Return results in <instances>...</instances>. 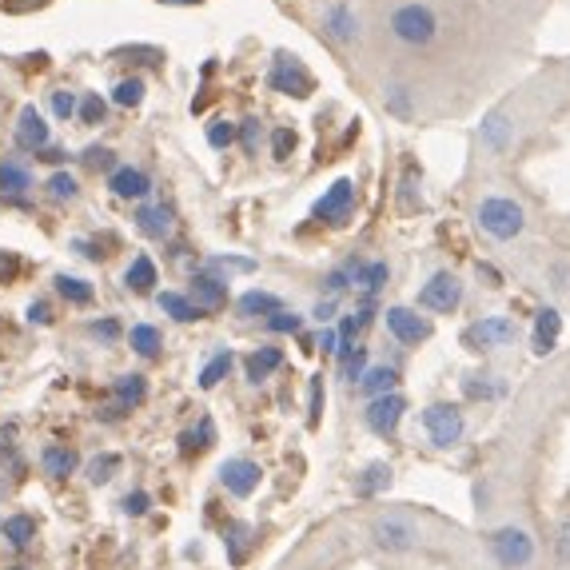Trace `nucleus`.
Segmentation results:
<instances>
[{
	"mask_svg": "<svg viewBox=\"0 0 570 570\" xmlns=\"http://www.w3.org/2000/svg\"><path fill=\"white\" fill-rule=\"evenodd\" d=\"M156 303H160V311H168V315L180 319V323L200 319V307H196L188 295H180V291H164V295H156Z\"/></svg>",
	"mask_w": 570,
	"mask_h": 570,
	"instance_id": "25",
	"label": "nucleus"
},
{
	"mask_svg": "<svg viewBox=\"0 0 570 570\" xmlns=\"http://www.w3.org/2000/svg\"><path fill=\"white\" fill-rule=\"evenodd\" d=\"M228 371H232V351H220V355L200 371V387H204V391H212Z\"/></svg>",
	"mask_w": 570,
	"mask_h": 570,
	"instance_id": "34",
	"label": "nucleus"
},
{
	"mask_svg": "<svg viewBox=\"0 0 570 570\" xmlns=\"http://www.w3.org/2000/svg\"><path fill=\"white\" fill-rule=\"evenodd\" d=\"M48 192H52L56 200H76L80 184H76V176H68V172H56V176L48 180Z\"/></svg>",
	"mask_w": 570,
	"mask_h": 570,
	"instance_id": "39",
	"label": "nucleus"
},
{
	"mask_svg": "<svg viewBox=\"0 0 570 570\" xmlns=\"http://www.w3.org/2000/svg\"><path fill=\"white\" fill-rule=\"evenodd\" d=\"M280 363H284V355H280L276 347H260V351H252V355H248V363H244V367H248V379H252V383H260V379H268Z\"/></svg>",
	"mask_w": 570,
	"mask_h": 570,
	"instance_id": "26",
	"label": "nucleus"
},
{
	"mask_svg": "<svg viewBox=\"0 0 570 570\" xmlns=\"http://www.w3.org/2000/svg\"><path fill=\"white\" fill-rule=\"evenodd\" d=\"M391 32H395V40L419 48V44H431V40H435L439 20H435V12H431L427 4H403V8L391 12Z\"/></svg>",
	"mask_w": 570,
	"mask_h": 570,
	"instance_id": "2",
	"label": "nucleus"
},
{
	"mask_svg": "<svg viewBox=\"0 0 570 570\" xmlns=\"http://www.w3.org/2000/svg\"><path fill=\"white\" fill-rule=\"evenodd\" d=\"M347 280H351V272H347V268H339V272H331V276H327V291H331V295H339L343 287H351V284H347Z\"/></svg>",
	"mask_w": 570,
	"mask_h": 570,
	"instance_id": "51",
	"label": "nucleus"
},
{
	"mask_svg": "<svg viewBox=\"0 0 570 570\" xmlns=\"http://www.w3.org/2000/svg\"><path fill=\"white\" fill-rule=\"evenodd\" d=\"M144 395H148L144 375H120V379H116V403H120V411L144 403Z\"/></svg>",
	"mask_w": 570,
	"mask_h": 570,
	"instance_id": "28",
	"label": "nucleus"
},
{
	"mask_svg": "<svg viewBox=\"0 0 570 570\" xmlns=\"http://www.w3.org/2000/svg\"><path fill=\"white\" fill-rule=\"evenodd\" d=\"M40 463H44V471L52 475V479H68L72 471H76V451L72 447H60V443H52V447H44V455H40Z\"/></svg>",
	"mask_w": 570,
	"mask_h": 570,
	"instance_id": "18",
	"label": "nucleus"
},
{
	"mask_svg": "<svg viewBox=\"0 0 570 570\" xmlns=\"http://www.w3.org/2000/svg\"><path fill=\"white\" fill-rule=\"evenodd\" d=\"M391 487V467L387 463H371V467H363V475L355 479V495H363V499H371V495H379V491H387Z\"/></svg>",
	"mask_w": 570,
	"mask_h": 570,
	"instance_id": "21",
	"label": "nucleus"
},
{
	"mask_svg": "<svg viewBox=\"0 0 570 570\" xmlns=\"http://www.w3.org/2000/svg\"><path fill=\"white\" fill-rule=\"evenodd\" d=\"M28 188H32V172L24 164H16V160H4L0 164V196H20Z\"/></svg>",
	"mask_w": 570,
	"mask_h": 570,
	"instance_id": "22",
	"label": "nucleus"
},
{
	"mask_svg": "<svg viewBox=\"0 0 570 570\" xmlns=\"http://www.w3.org/2000/svg\"><path fill=\"white\" fill-rule=\"evenodd\" d=\"M160 4H200V0H160Z\"/></svg>",
	"mask_w": 570,
	"mask_h": 570,
	"instance_id": "60",
	"label": "nucleus"
},
{
	"mask_svg": "<svg viewBox=\"0 0 570 570\" xmlns=\"http://www.w3.org/2000/svg\"><path fill=\"white\" fill-rule=\"evenodd\" d=\"M240 140H244V148H248V152H256V144H260V120H244Z\"/></svg>",
	"mask_w": 570,
	"mask_h": 570,
	"instance_id": "49",
	"label": "nucleus"
},
{
	"mask_svg": "<svg viewBox=\"0 0 570 570\" xmlns=\"http://www.w3.org/2000/svg\"><path fill=\"white\" fill-rule=\"evenodd\" d=\"M48 140H52V132H48L44 116H40L36 108H20V120H16V144H20L24 152H44Z\"/></svg>",
	"mask_w": 570,
	"mask_h": 570,
	"instance_id": "13",
	"label": "nucleus"
},
{
	"mask_svg": "<svg viewBox=\"0 0 570 570\" xmlns=\"http://www.w3.org/2000/svg\"><path fill=\"white\" fill-rule=\"evenodd\" d=\"M483 144L491 148V152H503L507 144H511V124H507V116L503 112H491L487 120H483Z\"/></svg>",
	"mask_w": 570,
	"mask_h": 570,
	"instance_id": "24",
	"label": "nucleus"
},
{
	"mask_svg": "<svg viewBox=\"0 0 570 570\" xmlns=\"http://www.w3.org/2000/svg\"><path fill=\"white\" fill-rule=\"evenodd\" d=\"M80 160H84L88 168H112V164H116V156H112L108 148H88Z\"/></svg>",
	"mask_w": 570,
	"mask_h": 570,
	"instance_id": "46",
	"label": "nucleus"
},
{
	"mask_svg": "<svg viewBox=\"0 0 570 570\" xmlns=\"http://www.w3.org/2000/svg\"><path fill=\"white\" fill-rule=\"evenodd\" d=\"M116 471H120V455H96L92 463H88V483H96V487H104V483H112L116 479Z\"/></svg>",
	"mask_w": 570,
	"mask_h": 570,
	"instance_id": "32",
	"label": "nucleus"
},
{
	"mask_svg": "<svg viewBox=\"0 0 570 570\" xmlns=\"http://www.w3.org/2000/svg\"><path fill=\"white\" fill-rule=\"evenodd\" d=\"M403 411H407V399L391 391V395H379V399H371V403H367V411H363V423H367L375 435L391 439V435L399 431V419H403Z\"/></svg>",
	"mask_w": 570,
	"mask_h": 570,
	"instance_id": "7",
	"label": "nucleus"
},
{
	"mask_svg": "<svg viewBox=\"0 0 570 570\" xmlns=\"http://www.w3.org/2000/svg\"><path fill=\"white\" fill-rule=\"evenodd\" d=\"M319 347H323V351H339V335H335V331L327 327V331L319 335Z\"/></svg>",
	"mask_w": 570,
	"mask_h": 570,
	"instance_id": "55",
	"label": "nucleus"
},
{
	"mask_svg": "<svg viewBox=\"0 0 570 570\" xmlns=\"http://www.w3.org/2000/svg\"><path fill=\"white\" fill-rule=\"evenodd\" d=\"M347 272H351V284L363 287L367 295H375L387 284V264H347Z\"/></svg>",
	"mask_w": 570,
	"mask_h": 570,
	"instance_id": "23",
	"label": "nucleus"
},
{
	"mask_svg": "<svg viewBox=\"0 0 570 570\" xmlns=\"http://www.w3.org/2000/svg\"><path fill=\"white\" fill-rule=\"evenodd\" d=\"M148 507H152V499H148L144 491H136V495L124 499V511H128V515H148Z\"/></svg>",
	"mask_w": 570,
	"mask_h": 570,
	"instance_id": "48",
	"label": "nucleus"
},
{
	"mask_svg": "<svg viewBox=\"0 0 570 570\" xmlns=\"http://www.w3.org/2000/svg\"><path fill=\"white\" fill-rule=\"evenodd\" d=\"M0 495H4V475H0Z\"/></svg>",
	"mask_w": 570,
	"mask_h": 570,
	"instance_id": "61",
	"label": "nucleus"
},
{
	"mask_svg": "<svg viewBox=\"0 0 570 570\" xmlns=\"http://www.w3.org/2000/svg\"><path fill=\"white\" fill-rule=\"evenodd\" d=\"M491 551H495V559L507 570L527 567V563L535 559V543H531V535H527L523 527H503V531H495V535H491Z\"/></svg>",
	"mask_w": 570,
	"mask_h": 570,
	"instance_id": "5",
	"label": "nucleus"
},
{
	"mask_svg": "<svg viewBox=\"0 0 570 570\" xmlns=\"http://www.w3.org/2000/svg\"><path fill=\"white\" fill-rule=\"evenodd\" d=\"M291 152H295V132H291V128H276V132H272V156H276V160H287Z\"/></svg>",
	"mask_w": 570,
	"mask_h": 570,
	"instance_id": "45",
	"label": "nucleus"
},
{
	"mask_svg": "<svg viewBox=\"0 0 570 570\" xmlns=\"http://www.w3.org/2000/svg\"><path fill=\"white\" fill-rule=\"evenodd\" d=\"M28 323H36V327H48V323H52V307H48L44 299L28 303Z\"/></svg>",
	"mask_w": 570,
	"mask_h": 570,
	"instance_id": "47",
	"label": "nucleus"
},
{
	"mask_svg": "<svg viewBox=\"0 0 570 570\" xmlns=\"http://www.w3.org/2000/svg\"><path fill=\"white\" fill-rule=\"evenodd\" d=\"M76 108H80V104H76V96H72L68 88L52 92V112H56L60 120H72V116H76Z\"/></svg>",
	"mask_w": 570,
	"mask_h": 570,
	"instance_id": "44",
	"label": "nucleus"
},
{
	"mask_svg": "<svg viewBox=\"0 0 570 570\" xmlns=\"http://www.w3.org/2000/svg\"><path fill=\"white\" fill-rule=\"evenodd\" d=\"M475 216H479V228H483L487 236H495V240H515V236L527 228L523 208H519L515 200H507V196H487Z\"/></svg>",
	"mask_w": 570,
	"mask_h": 570,
	"instance_id": "1",
	"label": "nucleus"
},
{
	"mask_svg": "<svg viewBox=\"0 0 570 570\" xmlns=\"http://www.w3.org/2000/svg\"><path fill=\"white\" fill-rule=\"evenodd\" d=\"M76 112H80V120H84V124H100V120H104V112H108V104H104L96 92H88V96L80 100V108H76Z\"/></svg>",
	"mask_w": 570,
	"mask_h": 570,
	"instance_id": "38",
	"label": "nucleus"
},
{
	"mask_svg": "<svg viewBox=\"0 0 570 570\" xmlns=\"http://www.w3.org/2000/svg\"><path fill=\"white\" fill-rule=\"evenodd\" d=\"M395 383H399V371H395V367H371V371H363L359 391L371 395V399H379V395H391Z\"/></svg>",
	"mask_w": 570,
	"mask_h": 570,
	"instance_id": "19",
	"label": "nucleus"
},
{
	"mask_svg": "<svg viewBox=\"0 0 570 570\" xmlns=\"http://www.w3.org/2000/svg\"><path fill=\"white\" fill-rule=\"evenodd\" d=\"M124 284L132 287V291H152V284H156V264L148 256H136L132 268H128V276H124Z\"/></svg>",
	"mask_w": 570,
	"mask_h": 570,
	"instance_id": "30",
	"label": "nucleus"
},
{
	"mask_svg": "<svg viewBox=\"0 0 570 570\" xmlns=\"http://www.w3.org/2000/svg\"><path fill=\"white\" fill-rule=\"evenodd\" d=\"M423 427H427V435H431V443H435V447H455V443L463 439V431H467L463 411H459V407H451V403H435V407H427V411H423Z\"/></svg>",
	"mask_w": 570,
	"mask_h": 570,
	"instance_id": "4",
	"label": "nucleus"
},
{
	"mask_svg": "<svg viewBox=\"0 0 570 570\" xmlns=\"http://www.w3.org/2000/svg\"><path fill=\"white\" fill-rule=\"evenodd\" d=\"M559 331H563V315H559L555 307H543V311L535 315V335H531L535 355H551L555 343H559Z\"/></svg>",
	"mask_w": 570,
	"mask_h": 570,
	"instance_id": "15",
	"label": "nucleus"
},
{
	"mask_svg": "<svg viewBox=\"0 0 570 570\" xmlns=\"http://www.w3.org/2000/svg\"><path fill=\"white\" fill-rule=\"evenodd\" d=\"M319 399H323V387H319V379H311V423L319 419Z\"/></svg>",
	"mask_w": 570,
	"mask_h": 570,
	"instance_id": "53",
	"label": "nucleus"
},
{
	"mask_svg": "<svg viewBox=\"0 0 570 570\" xmlns=\"http://www.w3.org/2000/svg\"><path fill=\"white\" fill-rule=\"evenodd\" d=\"M16 276V260L8 252H0V280H12Z\"/></svg>",
	"mask_w": 570,
	"mask_h": 570,
	"instance_id": "54",
	"label": "nucleus"
},
{
	"mask_svg": "<svg viewBox=\"0 0 570 570\" xmlns=\"http://www.w3.org/2000/svg\"><path fill=\"white\" fill-rule=\"evenodd\" d=\"M343 363V379H351V383H359L363 379V371H367V351L363 347H355L347 359H339Z\"/></svg>",
	"mask_w": 570,
	"mask_h": 570,
	"instance_id": "41",
	"label": "nucleus"
},
{
	"mask_svg": "<svg viewBox=\"0 0 570 570\" xmlns=\"http://www.w3.org/2000/svg\"><path fill=\"white\" fill-rule=\"evenodd\" d=\"M136 228L152 240H164L172 232V212L164 204H144V208H136Z\"/></svg>",
	"mask_w": 570,
	"mask_h": 570,
	"instance_id": "17",
	"label": "nucleus"
},
{
	"mask_svg": "<svg viewBox=\"0 0 570 570\" xmlns=\"http://www.w3.org/2000/svg\"><path fill=\"white\" fill-rule=\"evenodd\" d=\"M327 28H331V36H335L339 44H351V40L359 36V20H355V12H351L347 4H335V8L327 12Z\"/></svg>",
	"mask_w": 570,
	"mask_h": 570,
	"instance_id": "20",
	"label": "nucleus"
},
{
	"mask_svg": "<svg viewBox=\"0 0 570 570\" xmlns=\"http://www.w3.org/2000/svg\"><path fill=\"white\" fill-rule=\"evenodd\" d=\"M268 84H272L276 92H287V96H307V92L315 88L311 72H307V68H303L295 56H287V52H280V56H276V68H272Z\"/></svg>",
	"mask_w": 570,
	"mask_h": 570,
	"instance_id": "8",
	"label": "nucleus"
},
{
	"mask_svg": "<svg viewBox=\"0 0 570 570\" xmlns=\"http://www.w3.org/2000/svg\"><path fill=\"white\" fill-rule=\"evenodd\" d=\"M12 570H28V567H12Z\"/></svg>",
	"mask_w": 570,
	"mask_h": 570,
	"instance_id": "62",
	"label": "nucleus"
},
{
	"mask_svg": "<svg viewBox=\"0 0 570 570\" xmlns=\"http://www.w3.org/2000/svg\"><path fill=\"white\" fill-rule=\"evenodd\" d=\"M459 299H463V284L451 272H439L419 287V307H427V311H455Z\"/></svg>",
	"mask_w": 570,
	"mask_h": 570,
	"instance_id": "9",
	"label": "nucleus"
},
{
	"mask_svg": "<svg viewBox=\"0 0 570 570\" xmlns=\"http://www.w3.org/2000/svg\"><path fill=\"white\" fill-rule=\"evenodd\" d=\"M56 291H60L68 303H92V284L80 280V276H56Z\"/></svg>",
	"mask_w": 570,
	"mask_h": 570,
	"instance_id": "33",
	"label": "nucleus"
},
{
	"mask_svg": "<svg viewBox=\"0 0 570 570\" xmlns=\"http://www.w3.org/2000/svg\"><path fill=\"white\" fill-rule=\"evenodd\" d=\"M248 539H252V531H248V527H240V523H232V527H228V539H224V543H228V559H232L236 567L248 559Z\"/></svg>",
	"mask_w": 570,
	"mask_h": 570,
	"instance_id": "35",
	"label": "nucleus"
},
{
	"mask_svg": "<svg viewBox=\"0 0 570 570\" xmlns=\"http://www.w3.org/2000/svg\"><path fill=\"white\" fill-rule=\"evenodd\" d=\"M112 100H116L120 108H136V104L144 100V80H136V76H132V80H120L116 92H112Z\"/></svg>",
	"mask_w": 570,
	"mask_h": 570,
	"instance_id": "36",
	"label": "nucleus"
},
{
	"mask_svg": "<svg viewBox=\"0 0 570 570\" xmlns=\"http://www.w3.org/2000/svg\"><path fill=\"white\" fill-rule=\"evenodd\" d=\"M463 395H467V399H495V395H499V387H495V383H487L483 375H471V379H463Z\"/></svg>",
	"mask_w": 570,
	"mask_h": 570,
	"instance_id": "40",
	"label": "nucleus"
},
{
	"mask_svg": "<svg viewBox=\"0 0 570 570\" xmlns=\"http://www.w3.org/2000/svg\"><path fill=\"white\" fill-rule=\"evenodd\" d=\"M371 539H375L379 551H411L419 543V531L403 515H379L375 527H371Z\"/></svg>",
	"mask_w": 570,
	"mask_h": 570,
	"instance_id": "6",
	"label": "nucleus"
},
{
	"mask_svg": "<svg viewBox=\"0 0 570 570\" xmlns=\"http://www.w3.org/2000/svg\"><path fill=\"white\" fill-rule=\"evenodd\" d=\"M387 331L399 343H423V339H431V323L423 315H415L411 307H387Z\"/></svg>",
	"mask_w": 570,
	"mask_h": 570,
	"instance_id": "11",
	"label": "nucleus"
},
{
	"mask_svg": "<svg viewBox=\"0 0 570 570\" xmlns=\"http://www.w3.org/2000/svg\"><path fill=\"white\" fill-rule=\"evenodd\" d=\"M4 539H8L12 547H28V543L36 539V519H28V515L4 519Z\"/></svg>",
	"mask_w": 570,
	"mask_h": 570,
	"instance_id": "29",
	"label": "nucleus"
},
{
	"mask_svg": "<svg viewBox=\"0 0 570 570\" xmlns=\"http://www.w3.org/2000/svg\"><path fill=\"white\" fill-rule=\"evenodd\" d=\"M92 331H96L100 339H116V335H120V323H116V319H96Z\"/></svg>",
	"mask_w": 570,
	"mask_h": 570,
	"instance_id": "50",
	"label": "nucleus"
},
{
	"mask_svg": "<svg viewBox=\"0 0 570 570\" xmlns=\"http://www.w3.org/2000/svg\"><path fill=\"white\" fill-rule=\"evenodd\" d=\"M108 188L120 196V200H144L152 192V180L140 172V168H116L108 176Z\"/></svg>",
	"mask_w": 570,
	"mask_h": 570,
	"instance_id": "16",
	"label": "nucleus"
},
{
	"mask_svg": "<svg viewBox=\"0 0 570 570\" xmlns=\"http://www.w3.org/2000/svg\"><path fill=\"white\" fill-rule=\"evenodd\" d=\"M351 208H355V184H351V180H335V184L323 192V200L315 204V220L343 224V220L351 216Z\"/></svg>",
	"mask_w": 570,
	"mask_h": 570,
	"instance_id": "10",
	"label": "nucleus"
},
{
	"mask_svg": "<svg viewBox=\"0 0 570 570\" xmlns=\"http://www.w3.org/2000/svg\"><path fill=\"white\" fill-rule=\"evenodd\" d=\"M36 156H40V160H48V164H60V160H64V152H60V148H44V152H36Z\"/></svg>",
	"mask_w": 570,
	"mask_h": 570,
	"instance_id": "59",
	"label": "nucleus"
},
{
	"mask_svg": "<svg viewBox=\"0 0 570 570\" xmlns=\"http://www.w3.org/2000/svg\"><path fill=\"white\" fill-rule=\"evenodd\" d=\"M311 315H315V319H319V323H327V319H331V315H335V303H331V299H327V303H319V307H315V311H311Z\"/></svg>",
	"mask_w": 570,
	"mask_h": 570,
	"instance_id": "57",
	"label": "nucleus"
},
{
	"mask_svg": "<svg viewBox=\"0 0 570 570\" xmlns=\"http://www.w3.org/2000/svg\"><path fill=\"white\" fill-rule=\"evenodd\" d=\"M208 144L212 148H232L236 144V124L232 120H212L208 124Z\"/></svg>",
	"mask_w": 570,
	"mask_h": 570,
	"instance_id": "37",
	"label": "nucleus"
},
{
	"mask_svg": "<svg viewBox=\"0 0 570 570\" xmlns=\"http://www.w3.org/2000/svg\"><path fill=\"white\" fill-rule=\"evenodd\" d=\"M276 311H284V303L272 291H248V295H240V315H276Z\"/></svg>",
	"mask_w": 570,
	"mask_h": 570,
	"instance_id": "27",
	"label": "nucleus"
},
{
	"mask_svg": "<svg viewBox=\"0 0 570 570\" xmlns=\"http://www.w3.org/2000/svg\"><path fill=\"white\" fill-rule=\"evenodd\" d=\"M511 339H515V323L507 315H483L463 331L467 351H495V347H507Z\"/></svg>",
	"mask_w": 570,
	"mask_h": 570,
	"instance_id": "3",
	"label": "nucleus"
},
{
	"mask_svg": "<svg viewBox=\"0 0 570 570\" xmlns=\"http://www.w3.org/2000/svg\"><path fill=\"white\" fill-rule=\"evenodd\" d=\"M383 104H387V112H395V116H411V92H407V88H387Z\"/></svg>",
	"mask_w": 570,
	"mask_h": 570,
	"instance_id": "43",
	"label": "nucleus"
},
{
	"mask_svg": "<svg viewBox=\"0 0 570 570\" xmlns=\"http://www.w3.org/2000/svg\"><path fill=\"white\" fill-rule=\"evenodd\" d=\"M559 551H563V559H570V523H563V531H559Z\"/></svg>",
	"mask_w": 570,
	"mask_h": 570,
	"instance_id": "58",
	"label": "nucleus"
},
{
	"mask_svg": "<svg viewBox=\"0 0 570 570\" xmlns=\"http://www.w3.org/2000/svg\"><path fill=\"white\" fill-rule=\"evenodd\" d=\"M220 479H224V487H228L236 499H248V495L260 487V467H256L252 459H228V463L220 467Z\"/></svg>",
	"mask_w": 570,
	"mask_h": 570,
	"instance_id": "12",
	"label": "nucleus"
},
{
	"mask_svg": "<svg viewBox=\"0 0 570 570\" xmlns=\"http://www.w3.org/2000/svg\"><path fill=\"white\" fill-rule=\"evenodd\" d=\"M268 327L280 331V335H295V331L303 327V315H295V311H276V315H268Z\"/></svg>",
	"mask_w": 570,
	"mask_h": 570,
	"instance_id": "42",
	"label": "nucleus"
},
{
	"mask_svg": "<svg viewBox=\"0 0 570 570\" xmlns=\"http://www.w3.org/2000/svg\"><path fill=\"white\" fill-rule=\"evenodd\" d=\"M216 268H224V272H252L256 264L252 260H216Z\"/></svg>",
	"mask_w": 570,
	"mask_h": 570,
	"instance_id": "52",
	"label": "nucleus"
},
{
	"mask_svg": "<svg viewBox=\"0 0 570 570\" xmlns=\"http://www.w3.org/2000/svg\"><path fill=\"white\" fill-rule=\"evenodd\" d=\"M76 252H80V256H88V260H100V248H96V244H88V240H76Z\"/></svg>",
	"mask_w": 570,
	"mask_h": 570,
	"instance_id": "56",
	"label": "nucleus"
},
{
	"mask_svg": "<svg viewBox=\"0 0 570 570\" xmlns=\"http://www.w3.org/2000/svg\"><path fill=\"white\" fill-rule=\"evenodd\" d=\"M128 339H132V351H136V355H144V359H152V355L160 351V331H156L152 323H136Z\"/></svg>",
	"mask_w": 570,
	"mask_h": 570,
	"instance_id": "31",
	"label": "nucleus"
},
{
	"mask_svg": "<svg viewBox=\"0 0 570 570\" xmlns=\"http://www.w3.org/2000/svg\"><path fill=\"white\" fill-rule=\"evenodd\" d=\"M192 303H196L200 311H216V307H224V303H228V284H224L220 276H212V272L192 276Z\"/></svg>",
	"mask_w": 570,
	"mask_h": 570,
	"instance_id": "14",
	"label": "nucleus"
}]
</instances>
